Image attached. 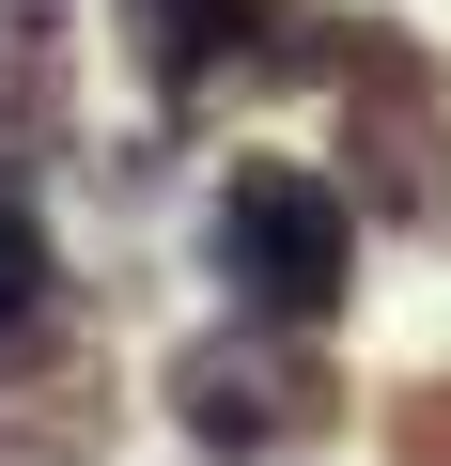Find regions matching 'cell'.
Listing matches in <instances>:
<instances>
[{
    "label": "cell",
    "mask_w": 451,
    "mask_h": 466,
    "mask_svg": "<svg viewBox=\"0 0 451 466\" xmlns=\"http://www.w3.org/2000/svg\"><path fill=\"white\" fill-rule=\"evenodd\" d=\"M327 420H343V373L312 358V327L234 311V327L171 342V435H187L202 466H296Z\"/></svg>",
    "instance_id": "obj_3"
},
{
    "label": "cell",
    "mask_w": 451,
    "mask_h": 466,
    "mask_svg": "<svg viewBox=\"0 0 451 466\" xmlns=\"http://www.w3.org/2000/svg\"><path fill=\"white\" fill-rule=\"evenodd\" d=\"M389 466H451V373H420L389 404Z\"/></svg>",
    "instance_id": "obj_7"
},
{
    "label": "cell",
    "mask_w": 451,
    "mask_h": 466,
    "mask_svg": "<svg viewBox=\"0 0 451 466\" xmlns=\"http://www.w3.org/2000/svg\"><path fill=\"white\" fill-rule=\"evenodd\" d=\"M202 265L234 280V311H265V327H327L358 296V202H343V171L234 156L218 202H202Z\"/></svg>",
    "instance_id": "obj_1"
},
{
    "label": "cell",
    "mask_w": 451,
    "mask_h": 466,
    "mask_svg": "<svg viewBox=\"0 0 451 466\" xmlns=\"http://www.w3.org/2000/svg\"><path fill=\"white\" fill-rule=\"evenodd\" d=\"M343 156H358V202L389 233H451V63L405 32V16H343Z\"/></svg>",
    "instance_id": "obj_2"
},
{
    "label": "cell",
    "mask_w": 451,
    "mask_h": 466,
    "mask_svg": "<svg viewBox=\"0 0 451 466\" xmlns=\"http://www.w3.org/2000/svg\"><path fill=\"white\" fill-rule=\"evenodd\" d=\"M63 63H78L63 0H0V140H16V156L63 140Z\"/></svg>",
    "instance_id": "obj_5"
},
{
    "label": "cell",
    "mask_w": 451,
    "mask_h": 466,
    "mask_svg": "<svg viewBox=\"0 0 451 466\" xmlns=\"http://www.w3.org/2000/svg\"><path fill=\"white\" fill-rule=\"evenodd\" d=\"M47 327H63V249L32 202H0V358H32Z\"/></svg>",
    "instance_id": "obj_6"
},
{
    "label": "cell",
    "mask_w": 451,
    "mask_h": 466,
    "mask_svg": "<svg viewBox=\"0 0 451 466\" xmlns=\"http://www.w3.org/2000/svg\"><path fill=\"white\" fill-rule=\"evenodd\" d=\"M125 63L156 78V109L281 94V78L343 63V16H296V0H125Z\"/></svg>",
    "instance_id": "obj_4"
}]
</instances>
